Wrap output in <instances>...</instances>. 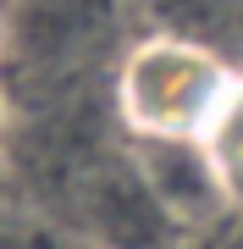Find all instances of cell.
<instances>
[{"label":"cell","instance_id":"obj_4","mask_svg":"<svg viewBox=\"0 0 243 249\" xmlns=\"http://www.w3.org/2000/svg\"><path fill=\"white\" fill-rule=\"evenodd\" d=\"M0 150H6V100H0Z\"/></svg>","mask_w":243,"mask_h":249},{"label":"cell","instance_id":"obj_1","mask_svg":"<svg viewBox=\"0 0 243 249\" xmlns=\"http://www.w3.org/2000/svg\"><path fill=\"white\" fill-rule=\"evenodd\" d=\"M232 83L238 72L216 50L177 34H155L127 50L116 72V111L138 144H199Z\"/></svg>","mask_w":243,"mask_h":249},{"label":"cell","instance_id":"obj_2","mask_svg":"<svg viewBox=\"0 0 243 249\" xmlns=\"http://www.w3.org/2000/svg\"><path fill=\"white\" fill-rule=\"evenodd\" d=\"M138 178L149 183L155 205H161L177 227L216 222L227 211V194H221V183H216V172H210V160H205L199 144H144Z\"/></svg>","mask_w":243,"mask_h":249},{"label":"cell","instance_id":"obj_3","mask_svg":"<svg viewBox=\"0 0 243 249\" xmlns=\"http://www.w3.org/2000/svg\"><path fill=\"white\" fill-rule=\"evenodd\" d=\"M199 150H205L210 172H216L227 205H243V78L232 83V94H227V106L216 111V122L205 127Z\"/></svg>","mask_w":243,"mask_h":249}]
</instances>
